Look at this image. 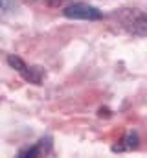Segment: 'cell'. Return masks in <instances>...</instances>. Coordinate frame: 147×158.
Here are the masks:
<instances>
[{"instance_id": "cell-1", "label": "cell", "mask_w": 147, "mask_h": 158, "mask_svg": "<svg viewBox=\"0 0 147 158\" xmlns=\"http://www.w3.org/2000/svg\"><path fill=\"white\" fill-rule=\"evenodd\" d=\"M118 24L132 37H147V11L138 7H123L116 13Z\"/></svg>"}, {"instance_id": "cell-2", "label": "cell", "mask_w": 147, "mask_h": 158, "mask_svg": "<svg viewBox=\"0 0 147 158\" xmlns=\"http://www.w3.org/2000/svg\"><path fill=\"white\" fill-rule=\"evenodd\" d=\"M63 15L70 20H101L103 19V13L90 6V4H85V2H75L70 4L63 9Z\"/></svg>"}, {"instance_id": "cell-3", "label": "cell", "mask_w": 147, "mask_h": 158, "mask_svg": "<svg viewBox=\"0 0 147 158\" xmlns=\"http://www.w3.org/2000/svg\"><path fill=\"white\" fill-rule=\"evenodd\" d=\"M7 64L13 68V70H17L22 79H26L28 83H33V85H40L42 83V77H44V70L40 68V66H28L19 55H7Z\"/></svg>"}, {"instance_id": "cell-4", "label": "cell", "mask_w": 147, "mask_h": 158, "mask_svg": "<svg viewBox=\"0 0 147 158\" xmlns=\"http://www.w3.org/2000/svg\"><path fill=\"white\" fill-rule=\"evenodd\" d=\"M50 153H52V138L46 136V138H40L35 145L20 149L19 156L20 158H35V156H42V155H50Z\"/></svg>"}, {"instance_id": "cell-5", "label": "cell", "mask_w": 147, "mask_h": 158, "mask_svg": "<svg viewBox=\"0 0 147 158\" xmlns=\"http://www.w3.org/2000/svg\"><path fill=\"white\" fill-rule=\"evenodd\" d=\"M138 145H140V136H138V132H136V131H129V132L121 138V142L112 147V151H114V153L132 151V149H138Z\"/></svg>"}, {"instance_id": "cell-6", "label": "cell", "mask_w": 147, "mask_h": 158, "mask_svg": "<svg viewBox=\"0 0 147 158\" xmlns=\"http://www.w3.org/2000/svg\"><path fill=\"white\" fill-rule=\"evenodd\" d=\"M17 9V0H0V19Z\"/></svg>"}, {"instance_id": "cell-7", "label": "cell", "mask_w": 147, "mask_h": 158, "mask_svg": "<svg viewBox=\"0 0 147 158\" xmlns=\"http://www.w3.org/2000/svg\"><path fill=\"white\" fill-rule=\"evenodd\" d=\"M48 6H61V4H65V2H68V0H44Z\"/></svg>"}, {"instance_id": "cell-8", "label": "cell", "mask_w": 147, "mask_h": 158, "mask_svg": "<svg viewBox=\"0 0 147 158\" xmlns=\"http://www.w3.org/2000/svg\"><path fill=\"white\" fill-rule=\"evenodd\" d=\"M28 2H35V0H28Z\"/></svg>"}]
</instances>
